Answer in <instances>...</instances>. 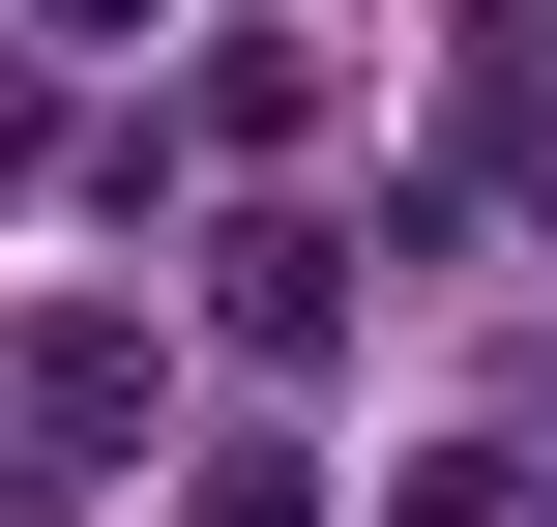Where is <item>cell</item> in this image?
Listing matches in <instances>:
<instances>
[{
    "instance_id": "5",
    "label": "cell",
    "mask_w": 557,
    "mask_h": 527,
    "mask_svg": "<svg viewBox=\"0 0 557 527\" xmlns=\"http://www.w3.org/2000/svg\"><path fill=\"white\" fill-rule=\"evenodd\" d=\"M29 29H147V0H29Z\"/></svg>"
},
{
    "instance_id": "1",
    "label": "cell",
    "mask_w": 557,
    "mask_h": 527,
    "mask_svg": "<svg viewBox=\"0 0 557 527\" xmlns=\"http://www.w3.org/2000/svg\"><path fill=\"white\" fill-rule=\"evenodd\" d=\"M206 323H235L264 381H323V352H352V235H294V205H235V235H206Z\"/></svg>"
},
{
    "instance_id": "4",
    "label": "cell",
    "mask_w": 557,
    "mask_h": 527,
    "mask_svg": "<svg viewBox=\"0 0 557 527\" xmlns=\"http://www.w3.org/2000/svg\"><path fill=\"white\" fill-rule=\"evenodd\" d=\"M529 499H557V469H499V440H441V469H411L382 527H529Z\"/></svg>"
},
{
    "instance_id": "3",
    "label": "cell",
    "mask_w": 557,
    "mask_h": 527,
    "mask_svg": "<svg viewBox=\"0 0 557 527\" xmlns=\"http://www.w3.org/2000/svg\"><path fill=\"white\" fill-rule=\"evenodd\" d=\"M176 527H323V469H294V440H206V469H176Z\"/></svg>"
},
{
    "instance_id": "2",
    "label": "cell",
    "mask_w": 557,
    "mask_h": 527,
    "mask_svg": "<svg viewBox=\"0 0 557 527\" xmlns=\"http://www.w3.org/2000/svg\"><path fill=\"white\" fill-rule=\"evenodd\" d=\"M29 440H147V323H59L29 352Z\"/></svg>"
},
{
    "instance_id": "6",
    "label": "cell",
    "mask_w": 557,
    "mask_h": 527,
    "mask_svg": "<svg viewBox=\"0 0 557 527\" xmlns=\"http://www.w3.org/2000/svg\"><path fill=\"white\" fill-rule=\"evenodd\" d=\"M0 469H29V440H0Z\"/></svg>"
}]
</instances>
